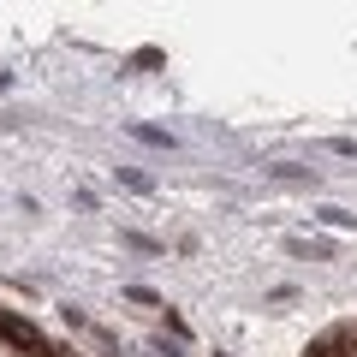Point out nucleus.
<instances>
[{
    "mask_svg": "<svg viewBox=\"0 0 357 357\" xmlns=\"http://www.w3.org/2000/svg\"><path fill=\"white\" fill-rule=\"evenodd\" d=\"M0 333H6V340H13V345H24V351L48 357V340H42V333L30 328V321H13V316H0Z\"/></svg>",
    "mask_w": 357,
    "mask_h": 357,
    "instance_id": "f257e3e1",
    "label": "nucleus"
},
{
    "mask_svg": "<svg viewBox=\"0 0 357 357\" xmlns=\"http://www.w3.org/2000/svg\"><path fill=\"white\" fill-rule=\"evenodd\" d=\"M268 173H274V178H286V185H316V167H298V161H274Z\"/></svg>",
    "mask_w": 357,
    "mask_h": 357,
    "instance_id": "f03ea898",
    "label": "nucleus"
},
{
    "mask_svg": "<svg viewBox=\"0 0 357 357\" xmlns=\"http://www.w3.org/2000/svg\"><path fill=\"white\" fill-rule=\"evenodd\" d=\"M316 215H321V227H333V232H351V227H357V215H351V208H340V203L316 208Z\"/></svg>",
    "mask_w": 357,
    "mask_h": 357,
    "instance_id": "7ed1b4c3",
    "label": "nucleus"
},
{
    "mask_svg": "<svg viewBox=\"0 0 357 357\" xmlns=\"http://www.w3.org/2000/svg\"><path fill=\"white\" fill-rule=\"evenodd\" d=\"M131 137L149 143V149H173V137H167V131H155V126H131Z\"/></svg>",
    "mask_w": 357,
    "mask_h": 357,
    "instance_id": "20e7f679",
    "label": "nucleus"
},
{
    "mask_svg": "<svg viewBox=\"0 0 357 357\" xmlns=\"http://www.w3.org/2000/svg\"><path fill=\"white\" fill-rule=\"evenodd\" d=\"M119 238H126L131 250H143V256H161V238H149V232H119Z\"/></svg>",
    "mask_w": 357,
    "mask_h": 357,
    "instance_id": "39448f33",
    "label": "nucleus"
},
{
    "mask_svg": "<svg viewBox=\"0 0 357 357\" xmlns=\"http://www.w3.org/2000/svg\"><path fill=\"white\" fill-rule=\"evenodd\" d=\"M119 185H131V191H155V178L137 173V167H119Z\"/></svg>",
    "mask_w": 357,
    "mask_h": 357,
    "instance_id": "423d86ee",
    "label": "nucleus"
},
{
    "mask_svg": "<svg viewBox=\"0 0 357 357\" xmlns=\"http://www.w3.org/2000/svg\"><path fill=\"white\" fill-rule=\"evenodd\" d=\"M340 345H345V333H328V340L310 345V357H340Z\"/></svg>",
    "mask_w": 357,
    "mask_h": 357,
    "instance_id": "0eeeda50",
    "label": "nucleus"
},
{
    "mask_svg": "<svg viewBox=\"0 0 357 357\" xmlns=\"http://www.w3.org/2000/svg\"><path fill=\"white\" fill-rule=\"evenodd\" d=\"M126 298H131V304H149V310H161V292H149V286H126Z\"/></svg>",
    "mask_w": 357,
    "mask_h": 357,
    "instance_id": "6e6552de",
    "label": "nucleus"
},
{
    "mask_svg": "<svg viewBox=\"0 0 357 357\" xmlns=\"http://www.w3.org/2000/svg\"><path fill=\"white\" fill-rule=\"evenodd\" d=\"M351 351H357V340H351Z\"/></svg>",
    "mask_w": 357,
    "mask_h": 357,
    "instance_id": "1a4fd4ad",
    "label": "nucleus"
}]
</instances>
